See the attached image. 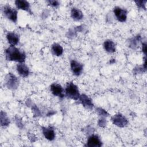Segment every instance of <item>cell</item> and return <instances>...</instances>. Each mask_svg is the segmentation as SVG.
<instances>
[{
	"instance_id": "obj_10",
	"label": "cell",
	"mask_w": 147,
	"mask_h": 147,
	"mask_svg": "<svg viewBox=\"0 0 147 147\" xmlns=\"http://www.w3.org/2000/svg\"><path fill=\"white\" fill-rule=\"evenodd\" d=\"M70 65L71 71L74 75L79 76L82 74L83 67L81 63L75 60H72L71 61Z\"/></svg>"
},
{
	"instance_id": "obj_21",
	"label": "cell",
	"mask_w": 147,
	"mask_h": 147,
	"mask_svg": "<svg viewBox=\"0 0 147 147\" xmlns=\"http://www.w3.org/2000/svg\"><path fill=\"white\" fill-rule=\"evenodd\" d=\"M96 111L97 113V114H98V115L100 117H107L109 116V113L103 109L101 108V107H97L96 109Z\"/></svg>"
},
{
	"instance_id": "obj_17",
	"label": "cell",
	"mask_w": 147,
	"mask_h": 147,
	"mask_svg": "<svg viewBox=\"0 0 147 147\" xmlns=\"http://www.w3.org/2000/svg\"><path fill=\"white\" fill-rule=\"evenodd\" d=\"M71 16L75 21H80L83 18V14L82 11L76 7H73L71 10Z\"/></svg>"
},
{
	"instance_id": "obj_2",
	"label": "cell",
	"mask_w": 147,
	"mask_h": 147,
	"mask_svg": "<svg viewBox=\"0 0 147 147\" xmlns=\"http://www.w3.org/2000/svg\"><path fill=\"white\" fill-rule=\"evenodd\" d=\"M65 95L73 100H77L79 99L80 93L78 86L73 82H68L65 88Z\"/></svg>"
},
{
	"instance_id": "obj_9",
	"label": "cell",
	"mask_w": 147,
	"mask_h": 147,
	"mask_svg": "<svg viewBox=\"0 0 147 147\" xmlns=\"http://www.w3.org/2000/svg\"><path fill=\"white\" fill-rule=\"evenodd\" d=\"M79 99L80 100V103L85 109L90 110L93 109L94 103L92 99L86 94L80 95Z\"/></svg>"
},
{
	"instance_id": "obj_14",
	"label": "cell",
	"mask_w": 147,
	"mask_h": 147,
	"mask_svg": "<svg viewBox=\"0 0 147 147\" xmlns=\"http://www.w3.org/2000/svg\"><path fill=\"white\" fill-rule=\"evenodd\" d=\"M6 39L8 41V43L10 45L15 46L16 45L20 40L19 35L14 32H8L6 34Z\"/></svg>"
},
{
	"instance_id": "obj_27",
	"label": "cell",
	"mask_w": 147,
	"mask_h": 147,
	"mask_svg": "<svg viewBox=\"0 0 147 147\" xmlns=\"http://www.w3.org/2000/svg\"><path fill=\"white\" fill-rule=\"evenodd\" d=\"M142 51L144 53L145 56H146V42H144L142 44Z\"/></svg>"
},
{
	"instance_id": "obj_18",
	"label": "cell",
	"mask_w": 147,
	"mask_h": 147,
	"mask_svg": "<svg viewBox=\"0 0 147 147\" xmlns=\"http://www.w3.org/2000/svg\"><path fill=\"white\" fill-rule=\"evenodd\" d=\"M0 122H1V125L2 127L7 126L10 123V119L9 118L7 114L5 111H1Z\"/></svg>"
},
{
	"instance_id": "obj_15",
	"label": "cell",
	"mask_w": 147,
	"mask_h": 147,
	"mask_svg": "<svg viewBox=\"0 0 147 147\" xmlns=\"http://www.w3.org/2000/svg\"><path fill=\"white\" fill-rule=\"evenodd\" d=\"M141 39V37L140 35H137L136 36L130 38L128 41L129 47L134 50L137 49L139 47Z\"/></svg>"
},
{
	"instance_id": "obj_19",
	"label": "cell",
	"mask_w": 147,
	"mask_h": 147,
	"mask_svg": "<svg viewBox=\"0 0 147 147\" xmlns=\"http://www.w3.org/2000/svg\"><path fill=\"white\" fill-rule=\"evenodd\" d=\"M51 50L53 55L56 56H60L63 53V48L62 46L57 43H54L52 45Z\"/></svg>"
},
{
	"instance_id": "obj_11",
	"label": "cell",
	"mask_w": 147,
	"mask_h": 147,
	"mask_svg": "<svg viewBox=\"0 0 147 147\" xmlns=\"http://www.w3.org/2000/svg\"><path fill=\"white\" fill-rule=\"evenodd\" d=\"M15 5L17 9L25 10L32 14L29 2L25 0H17L15 1Z\"/></svg>"
},
{
	"instance_id": "obj_22",
	"label": "cell",
	"mask_w": 147,
	"mask_h": 147,
	"mask_svg": "<svg viewBox=\"0 0 147 147\" xmlns=\"http://www.w3.org/2000/svg\"><path fill=\"white\" fill-rule=\"evenodd\" d=\"M134 2L136 3L137 6L138 8L146 10V1H144V0H142H142L141 1H135Z\"/></svg>"
},
{
	"instance_id": "obj_1",
	"label": "cell",
	"mask_w": 147,
	"mask_h": 147,
	"mask_svg": "<svg viewBox=\"0 0 147 147\" xmlns=\"http://www.w3.org/2000/svg\"><path fill=\"white\" fill-rule=\"evenodd\" d=\"M5 57L7 60L14 61L19 63H24L26 59V54L15 46H9L5 51Z\"/></svg>"
},
{
	"instance_id": "obj_23",
	"label": "cell",
	"mask_w": 147,
	"mask_h": 147,
	"mask_svg": "<svg viewBox=\"0 0 147 147\" xmlns=\"http://www.w3.org/2000/svg\"><path fill=\"white\" fill-rule=\"evenodd\" d=\"M107 121L105 119V117H100L98 121V125L99 127H105L106 126Z\"/></svg>"
},
{
	"instance_id": "obj_20",
	"label": "cell",
	"mask_w": 147,
	"mask_h": 147,
	"mask_svg": "<svg viewBox=\"0 0 147 147\" xmlns=\"http://www.w3.org/2000/svg\"><path fill=\"white\" fill-rule=\"evenodd\" d=\"M146 70V58H144V63L142 65H137L134 68L133 72L134 74H141L145 72Z\"/></svg>"
},
{
	"instance_id": "obj_26",
	"label": "cell",
	"mask_w": 147,
	"mask_h": 147,
	"mask_svg": "<svg viewBox=\"0 0 147 147\" xmlns=\"http://www.w3.org/2000/svg\"><path fill=\"white\" fill-rule=\"evenodd\" d=\"M16 123L18 126V127H19L20 128H22V126H23L22 122L21 119H19L18 118H16Z\"/></svg>"
},
{
	"instance_id": "obj_13",
	"label": "cell",
	"mask_w": 147,
	"mask_h": 147,
	"mask_svg": "<svg viewBox=\"0 0 147 147\" xmlns=\"http://www.w3.org/2000/svg\"><path fill=\"white\" fill-rule=\"evenodd\" d=\"M16 69L18 74L23 78L27 77L29 74V68L24 63L18 64L16 67Z\"/></svg>"
},
{
	"instance_id": "obj_5",
	"label": "cell",
	"mask_w": 147,
	"mask_h": 147,
	"mask_svg": "<svg viewBox=\"0 0 147 147\" xmlns=\"http://www.w3.org/2000/svg\"><path fill=\"white\" fill-rule=\"evenodd\" d=\"M111 121L114 125L119 127H124L128 124L127 118L121 113L114 114L111 117Z\"/></svg>"
},
{
	"instance_id": "obj_6",
	"label": "cell",
	"mask_w": 147,
	"mask_h": 147,
	"mask_svg": "<svg viewBox=\"0 0 147 147\" xmlns=\"http://www.w3.org/2000/svg\"><path fill=\"white\" fill-rule=\"evenodd\" d=\"M113 13L118 21L121 22H124L126 21L127 14V11L126 9L116 6L113 9Z\"/></svg>"
},
{
	"instance_id": "obj_24",
	"label": "cell",
	"mask_w": 147,
	"mask_h": 147,
	"mask_svg": "<svg viewBox=\"0 0 147 147\" xmlns=\"http://www.w3.org/2000/svg\"><path fill=\"white\" fill-rule=\"evenodd\" d=\"M32 111H33L34 115H35L36 116L38 117V116H39L41 114L40 110L38 109L37 106H36L35 105H33L32 106Z\"/></svg>"
},
{
	"instance_id": "obj_4",
	"label": "cell",
	"mask_w": 147,
	"mask_h": 147,
	"mask_svg": "<svg viewBox=\"0 0 147 147\" xmlns=\"http://www.w3.org/2000/svg\"><path fill=\"white\" fill-rule=\"evenodd\" d=\"M2 11L3 14L7 18L14 23L17 22L18 18V12L16 9L11 7L10 6L5 5L2 8Z\"/></svg>"
},
{
	"instance_id": "obj_12",
	"label": "cell",
	"mask_w": 147,
	"mask_h": 147,
	"mask_svg": "<svg viewBox=\"0 0 147 147\" xmlns=\"http://www.w3.org/2000/svg\"><path fill=\"white\" fill-rule=\"evenodd\" d=\"M42 131L44 136L49 141H53L55 138V132L52 127H43Z\"/></svg>"
},
{
	"instance_id": "obj_7",
	"label": "cell",
	"mask_w": 147,
	"mask_h": 147,
	"mask_svg": "<svg viewBox=\"0 0 147 147\" xmlns=\"http://www.w3.org/2000/svg\"><path fill=\"white\" fill-rule=\"evenodd\" d=\"M50 90L54 96H58L60 98H63L64 96V89L59 84L56 83H52L50 86Z\"/></svg>"
},
{
	"instance_id": "obj_16",
	"label": "cell",
	"mask_w": 147,
	"mask_h": 147,
	"mask_svg": "<svg viewBox=\"0 0 147 147\" xmlns=\"http://www.w3.org/2000/svg\"><path fill=\"white\" fill-rule=\"evenodd\" d=\"M103 48L109 53H114L116 51L115 44L111 40H107L104 42Z\"/></svg>"
},
{
	"instance_id": "obj_8",
	"label": "cell",
	"mask_w": 147,
	"mask_h": 147,
	"mask_svg": "<svg viewBox=\"0 0 147 147\" xmlns=\"http://www.w3.org/2000/svg\"><path fill=\"white\" fill-rule=\"evenodd\" d=\"M102 142L100 138L95 134H92L88 138L86 146L88 147H100Z\"/></svg>"
},
{
	"instance_id": "obj_3",
	"label": "cell",
	"mask_w": 147,
	"mask_h": 147,
	"mask_svg": "<svg viewBox=\"0 0 147 147\" xmlns=\"http://www.w3.org/2000/svg\"><path fill=\"white\" fill-rule=\"evenodd\" d=\"M5 84L10 90H16L19 86L18 79L12 73H9L5 78Z\"/></svg>"
},
{
	"instance_id": "obj_25",
	"label": "cell",
	"mask_w": 147,
	"mask_h": 147,
	"mask_svg": "<svg viewBox=\"0 0 147 147\" xmlns=\"http://www.w3.org/2000/svg\"><path fill=\"white\" fill-rule=\"evenodd\" d=\"M47 2L48 3V4L53 7H57L59 5V2L57 1H55V0H49Z\"/></svg>"
}]
</instances>
